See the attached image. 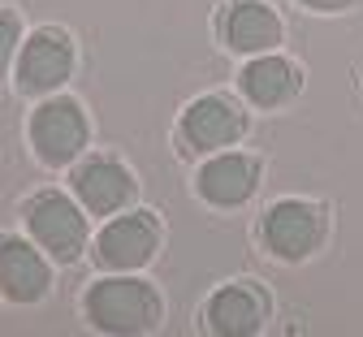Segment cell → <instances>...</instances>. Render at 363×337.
<instances>
[{
    "instance_id": "5b68a950",
    "label": "cell",
    "mask_w": 363,
    "mask_h": 337,
    "mask_svg": "<svg viewBox=\"0 0 363 337\" xmlns=\"http://www.w3.org/2000/svg\"><path fill=\"white\" fill-rule=\"evenodd\" d=\"M320 243H325V212L315 208V204L281 199V204L268 208V216H264V247L277 260L298 264Z\"/></svg>"
},
{
    "instance_id": "9a60e30c",
    "label": "cell",
    "mask_w": 363,
    "mask_h": 337,
    "mask_svg": "<svg viewBox=\"0 0 363 337\" xmlns=\"http://www.w3.org/2000/svg\"><path fill=\"white\" fill-rule=\"evenodd\" d=\"M298 5H307V9H315V13H337V9L350 5V0H298Z\"/></svg>"
},
{
    "instance_id": "6da1fadb",
    "label": "cell",
    "mask_w": 363,
    "mask_h": 337,
    "mask_svg": "<svg viewBox=\"0 0 363 337\" xmlns=\"http://www.w3.org/2000/svg\"><path fill=\"white\" fill-rule=\"evenodd\" d=\"M82 311L100 333H117V337L152 333L160 324V294L152 281L139 277H104L86 290Z\"/></svg>"
},
{
    "instance_id": "30bf717a",
    "label": "cell",
    "mask_w": 363,
    "mask_h": 337,
    "mask_svg": "<svg viewBox=\"0 0 363 337\" xmlns=\"http://www.w3.org/2000/svg\"><path fill=\"white\" fill-rule=\"evenodd\" d=\"M52 285V272L43 255L26 243V238L0 233V294L9 303H39Z\"/></svg>"
},
{
    "instance_id": "8fae6325",
    "label": "cell",
    "mask_w": 363,
    "mask_h": 337,
    "mask_svg": "<svg viewBox=\"0 0 363 337\" xmlns=\"http://www.w3.org/2000/svg\"><path fill=\"white\" fill-rule=\"evenodd\" d=\"M216 31L230 53H272L281 43V18L264 0H234V5H225Z\"/></svg>"
},
{
    "instance_id": "7c38bea8",
    "label": "cell",
    "mask_w": 363,
    "mask_h": 337,
    "mask_svg": "<svg viewBox=\"0 0 363 337\" xmlns=\"http://www.w3.org/2000/svg\"><path fill=\"white\" fill-rule=\"evenodd\" d=\"M259 186V160L242 152H220L199 169V195L212 208H238Z\"/></svg>"
},
{
    "instance_id": "52a82bcc",
    "label": "cell",
    "mask_w": 363,
    "mask_h": 337,
    "mask_svg": "<svg viewBox=\"0 0 363 337\" xmlns=\"http://www.w3.org/2000/svg\"><path fill=\"white\" fill-rule=\"evenodd\" d=\"M160 247V225L152 212H125V216H113L100 238H96V264L100 268H113V272H134L143 268Z\"/></svg>"
},
{
    "instance_id": "5bb4252c",
    "label": "cell",
    "mask_w": 363,
    "mask_h": 337,
    "mask_svg": "<svg viewBox=\"0 0 363 337\" xmlns=\"http://www.w3.org/2000/svg\"><path fill=\"white\" fill-rule=\"evenodd\" d=\"M18 43H22V22H18V13H13V9H0V78H5V70L13 65Z\"/></svg>"
},
{
    "instance_id": "8992f818",
    "label": "cell",
    "mask_w": 363,
    "mask_h": 337,
    "mask_svg": "<svg viewBox=\"0 0 363 337\" xmlns=\"http://www.w3.org/2000/svg\"><path fill=\"white\" fill-rule=\"evenodd\" d=\"M247 134V113L230 95H203L177 121V143L186 152H220Z\"/></svg>"
},
{
    "instance_id": "9c48e42d",
    "label": "cell",
    "mask_w": 363,
    "mask_h": 337,
    "mask_svg": "<svg viewBox=\"0 0 363 337\" xmlns=\"http://www.w3.org/2000/svg\"><path fill=\"white\" fill-rule=\"evenodd\" d=\"M74 195L86 212L96 216H113L134 199V177L121 160L113 156H86L74 169Z\"/></svg>"
},
{
    "instance_id": "3957f363",
    "label": "cell",
    "mask_w": 363,
    "mask_h": 337,
    "mask_svg": "<svg viewBox=\"0 0 363 337\" xmlns=\"http://www.w3.org/2000/svg\"><path fill=\"white\" fill-rule=\"evenodd\" d=\"M86 113L78 100H69V95H57V100L39 104L30 113V148L35 156L48 165V169H61L69 160L82 156L86 148Z\"/></svg>"
},
{
    "instance_id": "7a4b0ae2",
    "label": "cell",
    "mask_w": 363,
    "mask_h": 337,
    "mask_svg": "<svg viewBox=\"0 0 363 337\" xmlns=\"http://www.w3.org/2000/svg\"><path fill=\"white\" fill-rule=\"evenodd\" d=\"M22 216H26L30 238L57 264H74L86 251V216L69 195H61V190H39L35 199H26Z\"/></svg>"
},
{
    "instance_id": "277c9868",
    "label": "cell",
    "mask_w": 363,
    "mask_h": 337,
    "mask_svg": "<svg viewBox=\"0 0 363 337\" xmlns=\"http://www.w3.org/2000/svg\"><path fill=\"white\" fill-rule=\"evenodd\" d=\"M74 74V39L61 26H39L18 48V91L48 95Z\"/></svg>"
},
{
    "instance_id": "4fadbf2b",
    "label": "cell",
    "mask_w": 363,
    "mask_h": 337,
    "mask_svg": "<svg viewBox=\"0 0 363 337\" xmlns=\"http://www.w3.org/2000/svg\"><path fill=\"white\" fill-rule=\"evenodd\" d=\"M298 87H303L298 70L286 57H277V53H259L238 74V91L247 95L255 109H281V104H290L294 95H298Z\"/></svg>"
},
{
    "instance_id": "ba28073f",
    "label": "cell",
    "mask_w": 363,
    "mask_h": 337,
    "mask_svg": "<svg viewBox=\"0 0 363 337\" xmlns=\"http://www.w3.org/2000/svg\"><path fill=\"white\" fill-rule=\"evenodd\" d=\"M203 316H208V328L220 333V337H251L268 324L272 303L255 281H230L208 299Z\"/></svg>"
}]
</instances>
